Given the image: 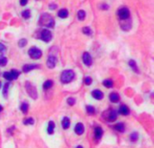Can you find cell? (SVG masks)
Listing matches in <instances>:
<instances>
[{
  "mask_svg": "<svg viewBox=\"0 0 154 148\" xmlns=\"http://www.w3.org/2000/svg\"><path fill=\"white\" fill-rule=\"evenodd\" d=\"M22 16H23V17L25 19H28L29 17H30V16H31V13H30V11L29 10H24L23 13H22Z\"/></svg>",
  "mask_w": 154,
  "mask_h": 148,
  "instance_id": "cell-32",
  "label": "cell"
},
{
  "mask_svg": "<svg viewBox=\"0 0 154 148\" xmlns=\"http://www.w3.org/2000/svg\"><path fill=\"white\" fill-rule=\"evenodd\" d=\"M8 87H9V82H6L4 86V89H3V95L5 98H7V91H8Z\"/></svg>",
  "mask_w": 154,
  "mask_h": 148,
  "instance_id": "cell-24",
  "label": "cell"
},
{
  "mask_svg": "<svg viewBox=\"0 0 154 148\" xmlns=\"http://www.w3.org/2000/svg\"><path fill=\"white\" fill-rule=\"evenodd\" d=\"M23 123H24V125H33V124H34V120L33 117H28V118H26L25 120H24Z\"/></svg>",
  "mask_w": 154,
  "mask_h": 148,
  "instance_id": "cell-28",
  "label": "cell"
},
{
  "mask_svg": "<svg viewBox=\"0 0 154 148\" xmlns=\"http://www.w3.org/2000/svg\"><path fill=\"white\" fill-rule=\"evenodd\" d=\"M68 105H70V106H73L74 104H75V102H76V101H75V99H74V98H68Z\"/></svg>",
  "mask_w": 154,
  "mask_h": 148,
  "instance_id": "cell-36",
  "label": "cell"
},
{
  "mask_svg": "<svg viewBox=\"0 0 154 148\" xmlns=\"http://www.w3.org/2000/svg\"><path fill=\"white\" fill-rule=\"evenodd\" d=\"M77 148H83V147H82V146H78V147H77Z\"/></svg>",
  "mask_w": 154,
  "mask_h": 148,
  "instance_id": "cell-41",
  "label": "cell"
},
{
  "mask_svg": "<svg viewBox=\"0 0 154 148\" xmlns=\"http://www.w3.org/2000/svg\"><path fill=\"white\" fill-rule=\"evenodd\" d=\"M138 133H136V132H134V133H133L132 135H130V138H131V141H133V142H135L137 139H138Z\"/></svg>",
  "mask_w": 154,
  "mask_h": 148,
  "instance_id": "cell-31",
  "label": "cell"
},
{
  "mask_svg": "<svg viewBox=\"0 0 154 148\" xmlns=\"http://www.w3.org/2000/svg\"><path fill=\"white\" fill-rule=\"evenodd\" d=\"M120 113L122 114V115H123V116H127V115H129V113H130V110H129L128 107L125 106V105H123V106H121L120 108Z\"/></svg>",
  "mask_w": 154,
  "mask_h": 148,
  "instance_id": "cell-14",
  "label": "cell"
},
{
  "mask_svg": "<svg viewBox=\"0 0 154 148\" xmlns=\"http://www.w3.org/2000/svg\"><path fill=\"white\" fill-rule=\"evenodd\" d=\"M25 87H26V90H27V92H28L29 95L31 96L33 98L35 99V98H37V90H36V89H35V87H34L33 84H31L29 81L26 82Z\"/></svg>",
  "mask_w": 154,
  "mask_h": 148,
  "instance_id": "cell-4",
  "label": "cell"
},
{
  "mask_svg": "<svg viewBox=\"0 0 154 148\" xmlns=\"http://www.w3.org/2000/svg\"><path fill=\"white\" fill-rule=\"evenodd\" d=\"M3 76H4V78H5V79H6V80H8V81H11V80L13 79V78H12V75H11L10 72H4Z\"/></svg>",
  "mask_w": 154,
  "mask_h": 148,
  "instance_id": "cell-25",
  "label": "cell"
},
{
  "mask_svg": "<svg viewBox=\"0 0 154 148\" xmlns=\"http://www.w3.org/2000/svg\"><path fill=\"white\" fill-rule=\"evenodd\" d=\"M116 117H117V112L115 110H112L111 112H110V115H109V121L113 122L115 121V119H116Z\"/></svg>",
  "mask_w": 154,
  "mask_h": 148,
  "instance_id": "cell-18",
  "label": "cell"
},
{
  "mask_svg": "<svg viewBox=\"0 0 154 148\" xmlns=\"http://www.w3.org/2000/svg\"><path fill=\"white\" fill-rule=\"evenodd\" d=\"M103 85L106 88H112L113 87V81L111 79H105L103 81Z\"/></svg>",
  "mask_w": 154,
  "mask_h": 148,
  "instance_id": "cell-23",
  "label": "cell"
},
{
  "mask_svg": "<svg viewBox=\"0 0 154 148\" xmlns=\"http://www.w3.org/2000/svg\"><path fill=\"white\" fill-rule=\"evenodd\" d=\"M0 88H1V82H0Z\"/></svg>",
  "mask_w": 154,
  "mask_h": 148,
  "instance_id": "cell-42",
  "label": "cell"
},
{
  "mask_svg": "<svg viewBox=\"0 0 154 148\" xmlns=\"http://www.w3.org/2000/svg\"><path fill=\"white\" fill-rule=\"evenodd\" d=\"M118 16L120 17L121 20H127L130 17V11L128 8L123 7L118 11Z\"/></svg>",
  "mask_w": 154,
  "mask_h": 148,
  "instance_id": "cell-5",
  "label": "cell"
},
{
  "mask_svg": "<svg viewBox=\"0 0 154 148\" xmlns=\"http://www.w3.org/2000/svg\"><path fill=\"white\" fill-rule=\"evenodd\" d=\"M10 73H11V75H12V78H13V79H17L18 78V76H19V72L18 71H16V70H12L10 72Z\"/></svg>",
  "mask_w": 154,
  "mask_h": 148,
  "instance_id": "cell-27",
  "label": "cell"
},
{
  "mask_svg": "<svg viewBox=\"0 0 154 148\" xmlns=\"http://www.w3.org/2000/svg\"><path fill=\"white\" fill-rule=\"evenodd\" d=\"M54 128H55V124H54V122H53V121H50V122H49V126H48V128H47L48 133H49L50 135L53 134Z\"/></svg>",
  "mask_w": 154,
  "mask_h": 148,
  "instance_id": "cell-17",
  "label": "cell"
},
{
  "mask_svg": "<svg viewBox=\"0 0 154 148\" xmlns=\"http://www.w3.org/2000/svg\"><path fill=\"white\" fill-rule=\"evenodd\" d=\"M115 129L119 131V132H123L124 130V126H123V123H118L115 126Z\"/></svg>",
  "mask_w": 154,
  "mask_h": 148,
  "instance_id": "cell-20",
  "label": "cell"
},
{
  "mask_svg": "<svg viewBox=\"0 0 154 148\" xmlns=\"http://www.w3.org/2000/svg\"><path fill=\"white\" fill-rule=\"evenodd\" d=\"M84 130H85V128H84V125L81 124V123H78V124L76 125V127H75V132L78 134V135H82L84 133Z\"/></svg>",
  "mask_w": 154,
  "mask_h": 148,
  "instance_id": "cell-9",
  "label": "cell"
},
{
  "mask_svg": "<svg viewBox=\"0 0 154 148\" xmlns=\"http://www.w3.org/2000/svg\"><path fill=\"white\" fill-rule=\"evenodd\" d=\"M129 65H130V67L132 68V69L135 72H139L138 69H137V65H136V62L133 60H131L130 61H129Z\"/></svg>",
  "mask_w": 154,
  "mask_h": 148,
  "instance_id": "cell-21",
  "label": "cell"
},
{
  "mask_svg": "<svg viewBox=\"0 0 154 148\" xmlns=\"http://www.w3.org/2000/svg\"><path fill=\"white\" fill-rule=\"evenodd\" d=\"M92 96L94 97L96 99H102L103 98V97H104V94H103V92L102 91H100V90H94L93 92H92Z\"/></svg>",
  "mask_w": 154,
  "mask_h": 148,
  "instance_id": "cell-10",
  "label": "cell"
},
{
  "mask_svg": "<svg viewBox=\"0 0 154 148\" xmlns=\"http://www.w3.org/2000/svg\"><path fill=\"white\" fill-rule=\"evenodd\" d=\"M52 38V35L51 33V31H49V30L47 29H43L42 31V33H41V39L42 40V41H44V42H49L51 40Z\"/></svg>",
  "mask_w": 154,
  "mask_h": 148,
  "instance_id": "cell-6",
  "label": "cell"
},
{
  "mask_svg": "<svg viewBox=\"0 0 154 148\" xmlns=\"http://www.w3.org/2000/svg\"><path fill=\"white\" fill-rule=\"evenodd\" d=\"M68 16V12L67 9H60L58 12V16L60 17V18H66Z\"/></svg>",
  "mask_w": 154,
  "mask_h": 148,
  "instance_id": "cell-13",
  "label": "cell"
},
{
  "mask_svg": "<svg viewBox=\"0 0 154 148\" xmlns=\"http://www.w3.org/2000/svg\"><path fill=\"white\" fill-rule=\"evenodd\" d=\"M27 2H28V0H20L21 5H25L26 4H27Z\"/></svg>",
  "mask_w": 154,
  "mask_h": 148,
  "instance_id": "cell-38",
  "label": "cell"
},
{
  "mask_svg": "<svg viewBox=\"0 0 154 148\" xmlns=\"http://www.w3.org/2000/svg\"><path fill=\"white\" fill-rule=\"evenodd\" d=\"M2 110H3V108L1 106H0V111H2Z\"/></svg>",
  "mask_w": 154,
  "mask_h": 148,
  "instance_id": "cell-40",
  "label": "cell"
},
{
  "mask_svg": "<svg viewBox=\"0 0 154 148\" xmlns=\"http://www.w3.org/2000/svg\"><path fill=\"white\" fill-rule=\"evenodd\" d=\"M26 43H27V41H26L25 39H22V40H20V42H19V46H20V47H24V45H26Z\"/></svg>",
  "mask_w": 154,
  "mask_h": 148,
  "instance_id": "cell-34",
  "label": "cell"
},
{
  "mask_svg": "<svg viewBox=\"0 0 154 148\" xmlns=\"http://www.w3.org/2000/svg\"><path fill=\"white\" fill-rule=\"evenodd\" d=\"M75 77V73H74L73 71L71 70H66L61 73V76H60V80L62 83H69V82L74 79Z\"/></svg>",
  "mask_w": 154,
  "mask_h": 148,
  "instance_id": "cell-2",
  "label": "cell"
},
{
  "mask_svg": "<svg viewBox=\"0 0 154 148\" xmlns=\"http://www.w3.org/2000/svg\"><path fill=\"white\" fill-rule=\"evenodd\" d=\"M40 24L43 25V26L52 28L54 26V19L49 14H43V15H42L41 19H40Z\"/></svg>",
  "mask_w": 154,
  "mask_h": 148,
  "instance_id": "cell-1",
  "label": "cell"
},
{
  "mask_svg": "<svg viewBox=\"0 0 154 148\" xmlns=\"http://www.w3.org/2000/svg\"><path fill=\"white\" fill-rule=\"evenodd\" d=\"M83 61L86 66H90L92 64V57L88 53H84L83 54Z\"/></svg>",
  "mask_w": 154,
  "mask_h": 148,
  "instance_id": "cell-8",
  "label": "cell"
},
{
  "mask_svg": "<svg viewBox=\"0 0 154 148\" xmlns=\"http://www.w3.org/2000/svg\"><path fill=\"white\" fill-rule=\"evenodd\" d=\"M6 63H7V59L3 55L0 56V66H5Z\"/></svg>",
  "mask_w": 154,
  "mask_h": 148,
  "instance_id": "cell-26",
  "label": "cell"
},
{
  "mask_svg": "<svg viewBox=\"0 0 154 148\" xmlns=\"http://www.w3.org/2000/svg\"><path fill=\"white\" fill-rule=\"evenodd\" d=\"M85 83H86V85H90L92 83V79L90 78V77H86V78H85Z\"/></svg>",
  "mask_w": 154,
  "mask_h": 148,
  "instance_id": "cell-35",
  "label": "cell"
},
{
  "mask_svg": "<svg viewBox=\"0 0 154 148\" xmlns=\"http://www.w3.org/2000/svg\"><path fill=\"white\" fill-rule=\"evenodd\" d=\"M109 98L110 100L112 101V102H118L119 101V99H120V97H119V95H118L117 93H111L109 95Z\"/></svg>",
  "mask_w": 154,
  "mask_h": 148,
  "instance_id": "cell-12",
  "label": "cell"
},
{
  "mask_svg": "<svg viewBox=\"0 0 154 148\" xmlns=\"http://www.w3.org/2000/svg\"><path fill=\"white\" fill-rule=\"evenodd\" d=\"M86 111H87V114H89V115H93V114L95 113V109H94V107H92V106H87V107H86Z\"/></svg>",
  "mask_w": 154,
  "mask_h": 148,
  "instance_id": "cell-33",
  "label": "cell"
},
{
  "mask_svg": "<svg viewBox=\"0 0 154 148\" xmlns=\"http://www.w3.org/2000/svg\"><path fill=\"white\" fill-rule=\"evenodd\" d=\"M52 85H53L52 80H51V79L46 80V81L43 83V89H44V90H48V89H50V88L52 87Z\"/></svg>",
  "mask_w": 154,
  "mask_h": 148,
  "instance_id": "cell-19",
  "label": "cell"
},
{
  "mask_svg": "<svg viewBox=\"0 0 154 148\" xmlns=\"http://www.w3.org/2000/svg\"><path fill=\"white\" fill-rule=\"evenodd\" d=\"M5 51V46L3 43H0V53H3Z\"/></svg>",
  "mask_w": 154,
  "mask_h": 148,
  "instance_id": "cell-37",
  "label": "cell"
},
{
  "mask_svg": "<svg viewBox=\"0 0 154 148\" xmlns=\"http://www.w3.org/2000/svg\"><path fill=\"white\" fill-rule=\"evenodd\" d=\"M69 126H70V120H69V118H68V117H64L62 120L63 128H64V129H67V128L69 127Z\"/></svg>",
  "mask_w": 154,
  "mask_h": 148,
  "instance_id": "cell-16",
  "label": "cell"
},
{
  "mask_svg": "<svg viewBox=\"0 0 154 148\" xmlns=\"http://www.w3.org/2000/svg\"><path fill=\"white\" fill-rule=\"evenodd\" d=\"M50 5H51V6H50V8H51V9H55V8L57 7V5H55V4H53V5H52V4H51Z\"/></svg>",
  "mask_w": 154,
  "mask_h": 148,
  "instance_id": "cell-39",
  "label": "cell"
},
{
  "mask_svg": "<svg viewBox=\"0 0 154 148\" xmlns=\"http://www.w3.org/2000/svg\"><path fill=\"white\" fill-rule=\"evenodd\" d=\"M103 135V130L101 127H97L95 128V136L97 139H100Z\"/></svg>",
  "mask_w": 154,
  "mask_h": 148,
  "instance_id": "cell-15",
  "label": "cell"
},
{
  "mask_svg": "<svg viewBox=\"0 0 154 148\" xmlns=\"http://www.w3.org/2000/svg\"><path fill=\"white\" fill-rule=\"evenodd\" d=\"M78 17L79 20L83 21L84 19H85V17H86V12L84 10H79L78 13Z\"/></svg>",
  "mask_w": 154,
  "mask_h": 148,
  "instance_id": "cell-22",
  "label": "cell"
},
{
  "mask_svg": "<svg viewBox=\"0 0 154 148\" xmlns=\"http://www.w3.org/2000/svg\"><path fill=\"white\" fill-rule=\"evenodd\" d=\"M56 63H57V58L53 55H51L49 58H48L47 61V66L50 68V69H53L55 66H56Z\"/></svg>",
  "mask_w": 154,
  "mask_h": 148,
  "instance_id": "cell-7",
  "label": "cell"
},
{
  "mask_svg": "<svg viewBox=\"0 0 154 148\" xmlns=\"http://www.w3.org/2000/svg\"><path fill=\"white\" fill-rule=\"evenodd\" d=\"M83 33L85 34V35H91V34H92V31H91V29L89 28V27H87V26H85L83 28Z\"/></svg>",
  "mask_w": 154,
  "mask_h": 148,
  "instance_id": "cell-30",
  "label": "cell"
},
{
  "mask_svg": "<svg viewBox=\"0 0 154 148\" xmlns=\"http://www.w3.org/2000/svg\"><path fill=\"white\" fill-rule=\"evenodd\" d=\"M28 54L31 58L34 59V60H37V59L41 58V56H42V51L36 47H32L29 49Z\"/></svg>",
  "mask_w": 154,
  "mask_h": 148,
  "instance_id": "cell-3",
  "label": "cell"
},
{
  "mask_svg": "<svg viewBox=\"0 0 154 148\" xmlns=\"http://www.w3.org/2000/svg\"><path fill=\"white\" fill-rule=\"evenodd\" d=\"M38 65H35V64H26V65H24V67H23V71H24V72H30V71H32V70L34 69H36V68H38Z\"/></svg>",
  "mask_w": 154,
  "mask_h": 148,
  "instance_id": "cell-11",
  "label": "cell"
},
{
  "mask_svg": "<svg viewBox=\"0 0 154 148\" xmlns=\"http://www.w3.org/2000/svg\"><path fill=\"white\" fill-rule=\"evenodd\" d=\"M28 104L26 103H23L22 104V106H21V110H22V112H23V113H27V111H28Z\"/></svg>",
  "mask_w": 154,
  "mask_h": 148,
  "instance_id": "cell-29",
  "label": "cell"
}]
</instances>
